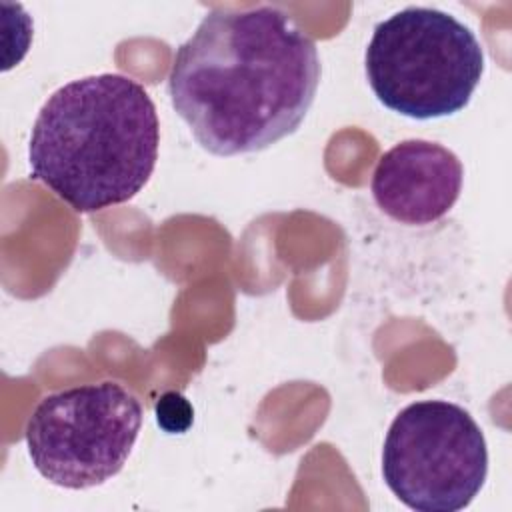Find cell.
Wrapping results in <instances>:
<instances>
[{"label": "cell", "instance_id": "obj_6", "mask_svg": "<svg viewBox=\"0 0 512 512\" xmlns=\"http://www.w3.org/2000/svg\"><path fill=\"white\" fill-rule=\"evenodd\" d=\"M462 178V162L446 146L404 140L380 156L372 196L392 220L424 226L450 212L462 192Z\"/></svg>", "mask_w": 512, "mask_h": 512}, {"label": "cell", "instance_id": "obj_7", "mask_svg": "<svg viewBox=\"0 0 512 512\" xmlns=\"http://www.w3.org/2000/svg\"><path fill=\"white\" fill-rule=\"evenodd\" d=\"M156 420L160 428H164L170 434H182L190 428L194 420L192 406L188 400L178 392H166L156 402Z\"/></svg>", "mask_w": 512, "mask_h": 512}, {"label": "cell", "instance_id": "obj_3", "mask_svg": "<svg viewBox=\"0 0 512 512\" xmlns=\"http://www.w3.org/2000/svg\"><path fill=\"white\" fill-rule=\"evenodd\" d=\"M364 66L386 108L430 120L468 106L484 72V52L474 32L452 14L408 6L374 28Z\"/></svg>", "mask_w": 512, "mask_h": 512}, {"label": "cell", "instance_id": "obj_2", "mask_svg": "<svg viewBox=\"0 0 512 512\" xmlns=\"http://www.w3.org/2000/svg\"><path fill=\"white\" fill-rule=\"evenodd\" d=\"M160 122L150 94L122 74L58 88L40 108L28 144L32 178L76 212L134 198L150 180Z\"/></svg>", "mask_w": 512, "mask_h": 512}, {"label": "cell", "instance_id": "obj_4", "mask_svg": "<svg viewBox=\"0 0 512 512\" xmlns=\"http://www.w3.org/2000/svg\"><path fill=\"white\" fill-rule=\"evenodd\" d=\"M486 474V438L462 406L420 400L392 420L382 450V476L408 508L464 510L478 496Z\"/></svg>", "mask_w": 512, "mask_h": 512}, {"label": "cell", "instance_id": "obj_1", "mask_svg": "<svg viewBox=\"0 0 512 512\" xmlns=\"http://www.w3.org/2000/svg\"><path fill=\"white\" fill-rule=\"evenodd\" d=\"M320 82L314 40L282 10H210L176 50L168 94L216 156L264 150L292 134Z\"/></svg>", "mask_w": 512, "mask_h": 512}, {"label": "cell", "instance_id": "obj_5", "mask_svg": "<svg viewBox=\"0 0 512 512\" xmlns=\"http://www.w3.org/2000/svg\"><path fill=\"white\" fill-rule=\"evenodd\" d=\"M142 426L140 400L118 382L48 394L26 424L34 468L52 484L84 490L116 476Z\"/></svg>", "mask_w": 512, "mask_h": 512}]
</instances>
